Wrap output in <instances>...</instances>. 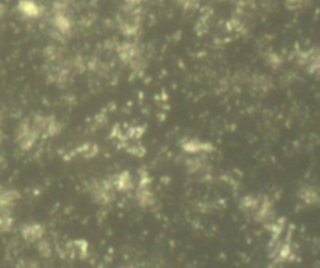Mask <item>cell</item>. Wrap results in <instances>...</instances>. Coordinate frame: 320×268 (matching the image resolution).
Listing matches in <instances>:
<instances>
[{
    "label": "cell",
    "instance_id": "cell-1",
    "mask_svg": "<svg viewBox=\"0 0 320 268\" xmlns=\"http://www.w3.org/2000/svg\"><path fill=\"white\" fill-rule=\"evenodd\" d=\"M34 128L38 133H41L44 136H55L58 134L60 130V124L58 121H55L53 117H45V116H38L35 117L34 123H33Z\"/></svg>",
    "mask_w": 320,
    "mask_h": 268
},
{
    "label": "cell",
    "instance_id": "cell-2",
    "mask_svg": "<svg viewBox=\"0 0 320 268\" xmlns=\"http://www.w3.org/2000/svg\"><path fill=\"white\" fill-rule=\"evenodd\" d=\"M38 137V132L34 128V125L28 122H23L19 127V132H18V142L23 149H28L34 144L35 139Z\"/></svg>",
    "mask_w": 320,
    "mask_h": 268
},
{
    "label": "cell",
    "instance_id": "cell-3",
    "mask_svg": "<svg viewBox=\"0 0 320 268\" xmlns=\"http://www.w3.org/2000/svg\"><path fill=\"white\" fill-rule=\"evenodd\" d=\"M53 26H54L55 32L58 33L60 37H67L72 30V23L70 19L63 10H56L53 18Z\"/></svg>",
    "mask_w": 320,
    "mask_h": 268
},
{
    "label": "cell",
    "instance_id": "cell-4",
    "mask_svg": "<svg viewBox=\"0 0 320 268\" xmlns=\"http://www.w3.org/2000/svg\"><path fill=\"white\" fill-rule=\"evenodd\" d=\"M19 10L21 14L29 18H37L41 14V8L32 0H21L19 3Z\"/></svg>",
    "mask_w": 320,
    "mask_h": 268
},
{
    "label": "cell",
    "instance_id": "cell-5",
    "mask_svg": "<svg viewBox=\"0 0 320 268\" xmlns=\"http://www.w3.org/2000/svg\"><path fill=\"white\" fill-rule=\"evenodd\" d=\"M3 14H4V6L0 5V18L3 17Z\"/></svg>",
    "mask_w": 320,
    "mask_h": 268
},
{
    "label": "cell",
    "instance_id": "cell-6",
    "mask_svg": "<svg viewBox=\"0 0 320 268\" xmlns=\"http://www.w3.org/2000/svg\"><path fill=\"white\" fill-rule=\"evenodd\" d=\"M0 142H1V136H0Z\"/></svg>",
    "mask_w": 320,
    "mask_h": 268
}]
</instances>
